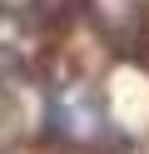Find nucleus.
Instances as JSON below:
<instances>
[{
	"label": "nucleus",
	"mask_w": 149,
	"mask_h": 154,
	"mask_svg": "<svg viewBox=\"0 0 149 154\" xmlns=\"http://www.w3.org/2000/svg\"><path fill=\"white\" fill-rule=\"evenodd\" d=\"M45 124H50V134H60L70 144H99L104 139V109H99L95 90L85 80L60 85L45 100Z\"/></svg>",
	"instance_id": "obj_1"
},
{
	"label": "nucleus",
	"mask_w": 149,
	"mask_h": 154,
	"mask_svg": "<svg viewBox=\"0 0 149 154\" xmlns=\"http://www.w3.org/2000/svg\"><path fill=\"white\" fill-rule=\"evenodd\" d=\"M85 15L95 20V30L114 45H134L144 35L149 0H85Z\"/></svg>",
	"instance_id": "obj_2"
}]
</instances>
